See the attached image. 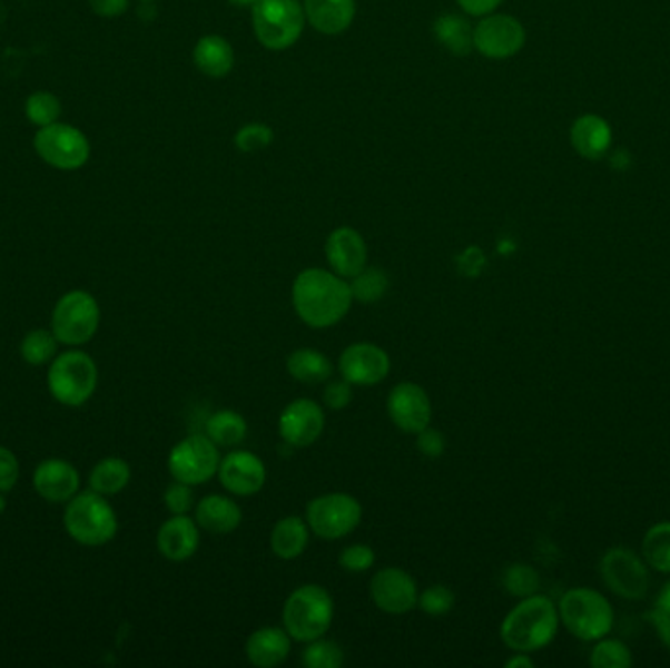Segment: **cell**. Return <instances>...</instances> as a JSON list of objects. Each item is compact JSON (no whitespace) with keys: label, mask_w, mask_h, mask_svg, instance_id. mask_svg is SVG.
Returning <instances> with one entry per match:
<instances>
[{"label":"cell","mask_w":670,"mask_h":668,"mask_svg":"<svg viewBox=\"0 0 670 668\" xmlns=\"http://www.w3.org/2000/svg\"><path fill=\"white\" fill-rule=\"evenodd\" d=\"M290 301L296 316L312 330L337 326L349 314L355 302L347 278L319 267H311L296 275Z\"/></svg>","instance_id":"6da1fadb"},{"label":"cell","mask_w":670,"mask_h":668,"mask_svg":"<svg viewBox=\"0 0 670 668\" xmlns=\"http://www.w3.org/2000/svg\"><path fill=\"white\" fill-rule=\"evenodd\" d=\"M559 623V608L551 598L543 595L528 596L508 611L500 626V639L510 651H540L555 639Z\"/></svg>","instance_id":"7a4b0ae2"},{"label":"cell","mask_w":670,"mask_h":668,"mask_svg":"<svg viewBox=\"0 0 670 668\" xmlns=\"http://www.w3.org/2000/svg\"><path fill=\"white\" fill-rule=\"evenodd\" d=\"M335 603L329 590L319 584L295 588L283 606V628L296 644L326 637L334 623Z\"/></svg>","instance_id":"3957f363"},{"label":"cell","mask_w":670,"mask_h":668,"mask_svg":"<svg viewBox=\"0 0 670 668\" xmlns=\"http://www.w3.org/2000/svg\"><path fill=\"white\" fill-rule=\"evenodd\" d=\"M69 538L85 547H102L118 533V515L107 497L97 492H81L67 502L63 513Z\"/></svg>","instance_id":"277c9868"},{"label":"cell","mask_w":670,"mask_h":668,"mask_svg":"<svg viewBox=\"0 0 670 668\" xmlns=\"http://www.w3.org/2000/svg\"><path fill=\"white\" fill-rule=\"evenodd\" d=\"M257 41L269 51H285L303 38L306 14L300 0H259L252 9Z\"/></svg>","instance_id":"5b68a950"},{"label":"cell","mask_w":670,"mask_h":668,"mask_svg":"<svg viewBox=\"0 0 670 668\" xmlns=\"http://www.w3.org/2000/svg\"><path fill=\"white\" fill-rule=\"evenodd\" d=\"M99 384V369L89 353L71 350L56 355L48 371V389L59 404L79 407L87 404Z\"/></svg>","instance_id":"8992f818"},{"label":"cell","mask_w":670,"mask_h":668,"mask_svg":"<svg viewBox=\"0 0 670 668\" xmlns=\"http://www.w3.org/2000/svg\"><path fill=\"white\" fill-rule=\"evenodd\" d=\"M556 608L564 628L577 639L598 641L612 631V606L605 600V596L592 588L566 590Z\"/></svg>","instance_id":"52a82bcc"},{"label":"cell","mask_w":670,"mask_h":668,"mask_svg":"<svg viewBox=\"0 0 670 668\" xmlns=\"http://www.w3.org/2000/svg\"><path fill=\"white\" fill-rule=\"evenodd\" d=\"M304 520L308 522L316 538L337 541L352 536L353 531L359 528L363 505L357 498L347 492H327L312 498L306 505Z\"/></svg>","instance_id":"ba28073f"},{"label":"cell","mask_w":670,"mask_h":668,"mask_svg":"<svg viewBox=\"0 0 670 668\" xmlns=\"http://www.w3.org/2000/svg\"><path fill=\"white\" fill-rule=\"evenodd\" d=\"M99 326V302L87 291H69L51 312V332L61 345L81 347L97 335Z\"/></svg>","instance_id":"9c48e42d"},{"label":"cell","mask_w":670,"mask_h":668,"mask_svg":"<svg viewBox=\"0 0 670 668\" xmlns=\"http://www.w3.org/2000/svg\"><path fill=\"white\" fill-rule=\"evenodd\" d=\"M220 459V448L206 433H193L173 445L167 469L173 481L200 487L218 474Z\"/></svg>","instance_id":"30bf717a"},{"label":"cell","mask_w":670,"mask_h":668,"mask_svg":"<svg viewBox=\"0 0 670 668\" xmlns=\"http://www.w3.org/2000/svg\"><path fill=\"white\" fill-rule=\"evenodd\" d=\"M33 147L41 161L59 171H77L90 159L89 139L71 124L56 122L40 128Z\"/></svg>","instance_id":"8fae6325"},{"label":"cell","mask_w":670,"mask_h":668,"mask_svg":"<svg viewBox=\"0 0 670 668\" xmlns=\"http://www.w3.org/2000/svg\"><path fill=\"white\" fill-rule=\"evenodd\" d=\"M474 49L486 59L502 61L518 56L525 46V28L510 14L492 12L474 26Z\"/></svg>","instance_id":"7c38bea8"},{"label":"cell","mask_w":670,"mask_h":668,"mask_svg":"<svg viewBox=\"0 0 670 668\" xmlns=\"http://www.w3.org/2000/svg\"><path fill=\"white\" fill-rule=\"evenodd\" d=\"M600 572L605 587L610 588L613 595L621 596L625 600H639L649 590V571L646 562L630 549L623 547L610 549L602 557Z\"/></svg>","instance_id":"4fadbf2b"},{"label":"cell","mask_w":670,"mask_h":668,"mask_svg":"<svg viewBox=\"0 0 670 668\" xmlns=\"http://www.w3.org/2000/svg\"><path fill=\"white\" fill-rule=\"evenodd\" d=\"M391 357L381 345L355 342L347 345L337 358V371L353 386L368 389L383 383L391 373Z\"/></svg>","instance_id":"5bb4252c"},{"label":"cell","mask_w":670,"mask_h":668,"mask_svg":"<svg viewBox=\"0 0 670 668\" xmlns=\"http://www.w3.org/2000/svg\"><path fill=\"white\" fill-rule=\"evenodd\" d=\"M386 414L401 432L416 435L427 425H432L434 406H432V399L425 392L424 386L412 383V381H404L388 392Z\"/></svg>","instance_id":"9a60e30c"},{"label":"cell","mask_w":670,"mask_h":668,"mask_svg":"<svg viewBox=\"0 0 670 668\" xmlns=\"http://www.w3.org/2000/svg\"><path fill=\"white\" fill-rule=\"evenodd\" d=\"M324 430H326V412L316 400H293L286 404L278 416V435L290 448H311L322 438Z\"/></svg>","instance_id":"2e32d148"},{"label":"cell","mask_w":670,"mask_h":668,"mask_svg":"<svg viewBox=\"0 0 670 668\" xmlns=\"http://www.w3.org/2000/svg\"><path fill=\"white\" fill-rule=\"evenodd\" d=\"M218 481L231 497H254L267 482V466L259 455L246 449H231L220 459Z\"/></svg>","instance_id":"e0dca14e"},{"label":"cell","mask_w":670,"mask_h":668,"mask_svg":"<svg viewBox=\"0 0 670 668\" xmlns=\"http://www.w3.org/2000/svg\"><path fill=\"white\" fill-rule=\"evenodd\" d=\"M417 582L401 567H386L371 579V600L388 616H404L417 608Z\"/></svg>","instance_id":"ac0fdd59"},{"label":"cell","mask_w":670,"mask_h":668,"mask_svg":"<svg viewBox=\"0 0 670 668\" xmlns=\"http://www.w3.org/2000/svg\"><path fill=\"white\" fill-rule=\"evenodd\" d=\"M324 252L329 269L347 281L368 265L367 242L361 236V232L352 226H339L334 232H329Z\"/></svg>","instance_id":"d6986e66"},{"label":"cell","mask_w":670,"mask_h":668,"mask_svg":"<svg viewBox=\"0 0 670 668\" xmlns=\"http://www.w3.org/2000/svg\"><path fill=\"white\" fill-rule=\"evenodd\" d=\"M33 489L46 502L67 504L79 494L81 474L66 459H46L33 471Z\"/></svg>","instance_id":"ffe728a7"},{"label":"cell","mask_w":670,"mask_h":668,"mask_svg":"<svg viewBox=\"0 0 670 668\" xmlns=\"http://www.w3.org/2000/svg\"><path fill=\"white\" fill-rule=\"evenodd\" d=\"M200 528L190 515H171L157 531V551L171 562H185L197 554L200 547Z\"/></svg>","instance_id":"44dd1931"},{"label":"cell","mask_w":670,"mask_h":668,"mask_svg":"<svg viewBox=\"0 0 670 668\" xmlns=\"http://www.w3.org/2000/svg\"><path fill=\"white\" fill-rule=\"evenodd\" d=\"M198 528L213 536H228L244 522V512L234 498L226 494H208L195 505Z\"/></svg>","instance_id":"7402d4cb"},{"label":"cell","mask_w":670,"mask_h":668,"mask_svg":"<svg viewBox=\"0 0 670 668\" xmlns=\"http://www.w3.org/2000/svg\"><path fill=\"white\" fill-rule=\"evenodd\" d=\"M293 651V637L285 628L265 626L247 637L246 657L254 667H280Z\"/></svg>","instance_id":"603a6c76"},{"label":"cell","mask_w":670,"mask_h":668,"mask_svg":"<svg viewBox=\"0 0 670 668\" xmlns=\"http://www.w3.org/2000/svg\"><path fill=\"white\" fill-rule=\"evenodd\" d=\"M613 134L610 122L598 115H582L572 122L571 144L579 156L600 161L610 154Z\"/></svg>","instance_id":"cb8c5ba5"},{"label":"cell","mask_w":670,"mask_h":668,"mask_svg":"<svg viewBox=\"0 0 670 668\" xmlns=\"http://www.w3.org/2000/svg\"><path fill=\"white\" fill-rule=\"evenodd\" d=\"M306 22L324 36L344 33L355 20V0H304Z\"/></svg>","instance_id":"d4e9b609"},{"label":"cell","mask_w":670,"mask_h":668,"mask_svg":"<svg viewBox=\"0 0 670 668\" xmlns=\"http://www.w3.org/2000/svg\"><path fill=\"white\" fill-rule=\"evenodd\" d=\"M193 61L200 73L210 79H224L236 66V53L226 38L208 33L197 41L193 49Z\"/></svg>","instance_id":"484cf974"},{"label":"cell","mask_w":670,"mask_h":668,"mask_svg":"<svg viewBox=\"0 0 670 668\" xmlns=\"http://www.w3.org/2000/svg\"><path fill=\"white\" fill-rule=\"evenodd\" d=\"M311 525L300 515L280 518L270 530V551L283 561H295L308 549Z\"/></svg>","instance_id":"4316f807"},{"label":"cell","mask_w":670,"mask_h":668,"mask_svg":"<svg viewBox=\"0 0 670 668\" xmlns=\"http://www.w3.org/2000/svg\"><path fill=\"white\" fill-rule=\"evenodd\" d=\"M286 373L293 376L296 383L318 386V384H326L332 379L334 363L329 361L324 351L300 347L286 357Z\"/></svg>","instance_id":"83f0119b"},{"label":"cell","mask_w":670,"mask_h":668,"mask_svg":"<svg viewBox=\"0 0 670 668\" xmlns=\"http://www.w3.org/2000/svg\"><path fill=\"white\" fill-rule=\"evenodd\" d=\"M474 26L463 14H442L434 22V36L437 43L453 56L465 58L474 49Z\"/></svg>","instance_id":"f1b7e54d"},{"label":"cell","mask_w":670,"mask_h":668,"mask_svg":"<svg viewBox=\"0 0 670 668\" xmlns=\"http://www.w3.org/2000/svg\"><path fill=\"white\" fill-rule=\"evenodd\" d=\"M131 481V469L120 456L100 459L89 474V489L102 497L120 494Z\"/></svg>","instance_id":"f546056e"},{"label":"cell","mask_w":670,"mask_h":668,"mask_svg":"<svg viewBox=\"0 0 670 668\" xmlns=\"http://www.w3.org/2000/svg\"><path fill=\"white\" fill-rule=\"evenodd\" d=\"M249 425L236 410H218L206 422L205 433L218 448L236 449L246 441Z\"/></svg>","instance_id":"4dcf8cb0"},{"label":"cell","mask_w":670,"mask_h":668,"mask_svg":"<svg viewBox=\"0 0 670 668\" xmlns=\"http://www.w3.org/2000/svg\"><path fill=\"white\" fill-rule=\"evenodd\" d=\"M349 286H352L353 301L361 302V304H375L385 298L391 288V278H388V273L381 267H368L367 265L355 277L349 278Z\"/></svg>","instance_id":"1f68e13d"},{"label":"cell","mask_w":670,"mask_h":668,"mask_svg":"<svg viewBox=\"0 0 670 668\" xmlns=\"http://www.w3.org/2000/svg\"><path fill=\"white\" fill-rule=\"evenodd\" d=\"M59 340L51 330H32L20 343V355L28 365L41 367L58 355Z\"/></svg>","instance_id":"d6a6232c"},{"label":"cell","mask_w":670,"mask_h":668,"mask_svg":"<svg viewBox=\"0 0 670 668\" xmlns=\"http://www.w3.org/2000/svg\"><path fill=\"white\" fill-rule=\"evenodd\" d=\"M643 559L654 571L670 574V522L654 523L643 538Z\"/></svg>","instance_id":"836d02e7"},{"label":"cell","mask_w":670,"mask_h":668,"mask_svg":"<svg viewBox=\"0 0 670 668\" xmlns=\"http://www.w3.org/2000/svg\"><path fill=\"white\" fill-rule=\"evenodd\" d=\"M24 112L26 118L33 126L46 128V126L59 122L61 102L50 90H36L30 97L26 98Z\"/></svg>","instance_id":"e575fe53"},{"label":"cell","mask_w":670,"mask_h":668,"mask_svg":"<svg viewBox=\"0 0 670 668\" xmlns=\"http://www.w3.org/2000/svg\"><path fill=\"white\" fill-rule=\"evenodd\" d=\"M344 660L345 652L342 645L326 637L306 644L303 652V665L308 668H339L344 665Z\"/></svg>","instance_id":"d590c367"},{"label":"cell","mask_w":670,"mask_h":668,"mask_svg":"<svg viewBox=\"0 0 670 668\" xmlns=\"http://www.w3.org/2000/svg\"><path fill=\"white\" fill-rule=\"evenodd\" d=\"M590 665L594 668H630L633 657L628 645L602 637L590 652Z\"/></svg>","instance_id":"8d00e7d4"},{"label":"cell","mask_w":670,"mask_h":668,"mask_svg":"<svg viewBox=\"0 0 670 668\" xmlns=\"http://www.w3.org/2000/svg\"><path fill=\"white\" fill-rule=\"evenodd\" d=\"M504 588L512 596L518 598H528V596L538 595L540 590V574L530 564H512L508 567L504 577H502Z\"/></svg>","instance_id":"74e56055"},{"label":"cell","mask_w":670,"mask_h":668,"mask_svg":"<svg viewBox=\"0 0 670 668\" xmlns=\"http://www.w3.org/2000/svg\"><path fill=\"white\" fill-rule=\"evenodd\" d=\"M275 131L269 124L249 122L242 126L234 136V146L242 154H257L273 144Z\"/></svg>","instance_id":"f35d334b"},{"label":"cell","mask_w":670,"mask_h":668,"mask_svg":"<svg viewBox=\"0 0 670 668\" xmlns=\"http://www.w3.org/2000/svg\"><path fill=\"white\" fill-rule=\"evenodd\" d=\"M453 606H455V592L445 584L427 587L417 596V608L434 618L450 613Z\"/></svg>","instance_id":"ab89813d"},{"label":"cell","mask_w":670,"mask_h":668,"mask_svg":"<svg viewBox=\"0 0 670 668\" xmlns=\"http://www.w3.org/2000/svg\"><path fill=\"white\" fill-rule=\"evenodd\" d=\"M164 504L171 515H187L195 510V487L187 482L173 481L164 492Z\"/></svg>","instance_id":"60d3db41"},{"label":"cell","mask_w":670,"mask_h":668,"mask_svg":"<svg viewBox=\"0 0 670 668\" xmlns=\"http://www.w3.org/2000/svg\"><path fill=\"white\" fill-rule=\"evenodd\" d=\"M375 561L376 554L373 547L365 546V543H353V546L344 547L342 553H339V559H337L344 571L355 572V574L373 569Z\"/></svg>","instance_id":"b9f144b4"},{"label":"cell","mask_w":670,"mask_h":668,"mask_svg":"<svg viewBox=\"0 0 670 668\" xmlns=\"http://www.w3.org/2000/svg\"><path fill=\"white\" fill-rule=\"evenodd\" d=\"M353 384L347 383L345 379H335V381H327L326 386H324V392H322V402H324V406L327 410H334V412H339V410H345V407L352 404L353 400Z\"/></svg>","instance_id":"7bdbcfd3"},{"label":"cell","mask_w":670,"mask_h":668,"mask_svg":"<svg viewBox=\"0 0 670 668\" xmlns=\"http://www.w3.org/2000/svg\"><path fill=\"white\" fill-rule=\"evenodd\" d=\"M649 620L653 623L654 629L659 631L662 644L670 649V582L662 588L661 595L654 600V608L649 613Z\"/></svg>","instance_id":"ee69618b"},{"label":"cell","mask_w":670,"mask_h":668,"mask_svg":"<svg viewBox=\"0 0 670 668\" xmlns=\"http://www.w3.org/2000/svg\"><path fill=\"white\" fill-rule=\"evenodd\" d=\"M416 448L427 459H437V456H442L445 453L447 441H445L440 430L427 425L422 432L416 433Z\"/></svg>","instance_id":"f6af8a7d"},{"label":"cell","mask_w":670,"mask_h":668,"mask_svg":"<svg viewBox=\"0 0 670 668\" xmlns=\"http://www.w3.org/2000/svg\"><path fill=\"white\" fill-rule=\"evenodd\" d=\"M20 479V463L9 448L0 445V492H10Z\"/></svg>","instance_id":"bcb514c9"},{"label":"cell","mask_w":670,"mask_h":668,"mask_svg":"<svg viewBox=\"0 0 670 668\" xmlns=\"http://www.w3.org/2000/svg\"><path fill=\"white\" fill-rule=\"evenodd\" d=\"M90 10L100 18H118L130 7V0H87Z\"/></svg>","instance_id":"7dc6e473"},{"label":"cell","mask_w":670,"mask_h":668,"mask_svg":"<svg viewBox=\"0 0 670 668\" xmlns=\"http://www.w3.org/2000/svg\"><path fill=\"white\" fill-rule=\"evenodd\" d=\"M504 0H457L459 9L465 12L466 17L483 18L496 12Z\"/></svg>","instance_id":"c3c4849f"},{"label":"cell","mask_w":670,"mask_h":668,"mask_svg":"<svg viewBox=\"0 0 670 668\" xmlns=\"http://www.w3.org/2000/svg\"><path fill=\"white\" fill-rule=\"evenodd\" d=\"M533 665L535 662L530 657V652H514V657L506 660V668H532Z\"/></svg>","instance_id":"681fc988"},{"label":"cell","mask_w":670,"mask_h":668,"mask_svg":"<svg viewBox=\"0 0 670 668\" xmlns=\"http://www.w3.org/2000/svg\"><path fill=\"white\" fill-rule=\"evenodd\" d=\"M231 7H236V9H254L255 4L259 2V0H228Z\"/></svg>","instance_id":"f907efd6"},{"label":"cell","mask_w":670,"mask_h":668,"mask_svg":"<svg viewBox=\"0 0 670 668\" xmlns=\"http://www.w3.org/2000/svg\"><path fill=\"white\" fill-rule=\"evenodd\" d=\"M4 510H7V500H4L2 492H0V513L4 512Z\"/></svg>","instance_id":"816d5d0a"},{"label":"cell","mask_w":670,"mask_h":668,"mask_svg":"<svg viewBox=\"0 0 670 668\" xmlns=\"http://www.w3.org/2000/svg\"><path fill=\"white\" fill-rule=\"evenodd\" d=\"M144 2H151V0H144Z\"/></svg>","instance_id":"f5cc1de1"}]
</instances>
